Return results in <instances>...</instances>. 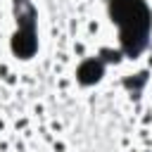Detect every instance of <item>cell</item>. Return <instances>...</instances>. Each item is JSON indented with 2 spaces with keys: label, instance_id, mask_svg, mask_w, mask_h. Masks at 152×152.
I'll use <instances>...</instances> for the list:
<instances>
[{
  "label": "cell",
  "instance_id": "6da1fadb",
  "mask_svg": "<svg viewBox=\"0 0 152 152\" xmlns=\"http://www.w3.org/2000/svg\"><path fill=\"white\" fill-rule=\"evenodd\" d=\"M112 17L119 24L121 43L128 55H138L150 33V10L142 0H112Z\"/></svg>",
  "mask_w": 152,
  "mask_h": 152
}]
</instances>
